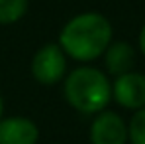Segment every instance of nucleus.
<instances>
[{"mask_svg": "<svg viewBox=\"0 0 145 144\" xmlns=\"http://www.w3.org/2000/svg\"><path fill=\"white\" fill-rule=\"evenodd\" d=\"M127 140L131 144H145V107L133 113L127 124Z\"/></svg>", "mask_w": 145, "mask_h": 144, "instance_id": "9", "label": "nucleus"}, {"mask_svg": "<svg viewBox=\"0 0 145 144\" xmlns=\"http://www.w3.org/2000/svg\"><path fill=\"white\" fill-rule=\"evenodd\" d=\"M102 55H104L106 71L114 77L131 71L135 65V51L127 42H112Z\"/></svg>", "mask_w": 145, "mask_h": 144, "instance_id": "7", "label": "nucleus"}, {"mask_svg": "<svg viewBox=\"0 0 145 144\" xmlns=\"http://www.w3.org/2000/svg\"><path fill=\"white\" fill-rule=\"evenodd\" d=\"M90 144H125L127 124L118 113L100 111L90 124Z\"/></svg>", "mask_w": 145, "mask_h": 144, "instance_id": "5", "label": "nucleus"}, {"mask_svg": "<svg viewBox=\"0 0 145 144\" xmlns=\"http://www.w3.org/2000/svg\"><path fill=\"white\" fill-rule=\"evenodd\" d=\"M112 24L100 12H82L72 16L59 34V46L67 57L88 63L100 57L112 44Z\"/></svg>", "mask_w": 145, "mask_h": 144, "instance_id": "1", "label": "nucleus"}, {"mask_svg": "<svg viewBox=\"0 0 145 144\" xmlns=\"http://www.w3.org/2000/svg\"><path fill=\"white\" fill-rule=\"evenodd\" d=\"M67 73V55L59 44H45L31 59V75L41 85H55Z\"/></svg>", "mask_w": 145, "mask_h": 144, "instance_id": "3", "label": "nucleus"}, {"mask_svg": "<svg viewBox=\"0 0 145 144\" xmlns=\"http://www.w3.org/2000/svg\"><path fill=\"white\" fill-rule=\"evenodd\" d=\"M112 99L123 109L139 111L145 107V75L127 71L118 75L112 83Z\"/></svg>", "mask_w": 145, "mask_h": 144, "instance_id": "4", "label": "nucleus"}, {"mask_svg": "<svg viewBox=\"0 0 145 144\" xmlns=\"http://www.w3.org/2000/svg\"><path fill=\"white\" fill-rule=\"evenodd\" d=\"M2 113H4V101H2V97H0V119H2Z\"/></svg>", "mask_w": 145, "mask_h": 144, "instance_id": "11", "label": "nucleus"}, {"mask_svg": "<svg viewBox=\"0 0 145 144\" xmlns=\"http://www.w3.org/2000/svg\"><path fill=\"white\" fill-rule=\"evenodd\" d=\"M29 0H0V24H16L27 12Z\"/></svg>", "mask_w": 145, "mask_h": 144, "instance_id": "8", "label": "nucleus"}, {"mask_svg": "<svg viewBox=\"0 0 145 144\" xmlns=\"http://www.w3.org/2000/svg\"><path fill=\"white\" fill-rule=\"evenodd\" d=\"M139 49L143 51V55H145V26L141 28V32H139Z\"/></svg>", "mask_w": 145, "mask_h": 144, "instance_id": "10", "label": "nucleus"}, {"mask_svg": "<svg viewBox=\"0 0 145 144\" xmlns=\"http://www.w3.org/2000/svg\"><path fill=\"white\" fill-rule=\"evenodd\" d=\"M39 128L25 117L0 119V144H37Z\"/></svg>", "mask_w": 145, "mask_h": 144, "instance_id": "6", "label": "nucleus"}, {"mask_svg": "<svg viewBox=\"0 0 145 144\" xmlns=\"http://www.w3.org/2000/svg\"><path fill=\"white\" fill-rule=\"evenodd\" d=\"M63 95L74 111L82 115H98L112 101V83L104 71L80 65L65 77Z\"/></svg>", "mask_w": 145, "mask_h": 144, "instance_id": "2", "label": "nucleus"}]
</instances>
